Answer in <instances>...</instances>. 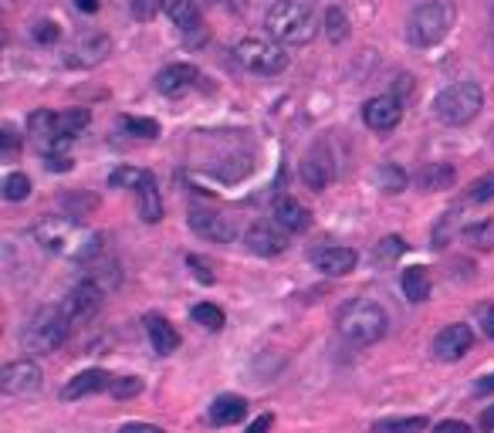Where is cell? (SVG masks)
<instances>
[{"label":"cell","instance_id":"12","mask_svg":"<svg viewBox=\"0 0 494 433\" xmlns=\"http://www.w3.org/2000/svg\"><path fill=\"white\" fill-rule=\"evenodd\" d=\"M108 51H112L108 34H89V38H78L75 45L64 51V64L68 68H95L106 62Z\"/></svg>","mask_w":494,"mask_h":433},{"label":"cell","instance_id":"46","mask_svg":"<svg viewBox=\"0 0 494 433\" xmlns=\"http://www.w3.org/2000/svg\"><path fill=\"white\" fill-rule=\"evenodd\" d=\"M474 393H478V396H488V393H494V372H491V376H481L478 383H474Z\"/></svg>","mask_w":494,"mask_h":433},{"label":"cell","instance_id":"45","mask_svg":"<svg viewBox=\"0 0 494 433\" xmlns=\"http://www.w3.org/2000/svg\"><path fill=\"white\" fill-rule=\"evenodd\" d=\"M119 433H163V427H156V423H125Z\"/></svg>","mask_w":494,"mask_h":433},{"label":"cell","instance_id":"40","mask_svg":"<svg viewBox=\"0 0 494 433\" xmlns=\"http://www.w3.org/2000/svg\"><path fill=\"white\" fill-rule=\"evenodd\" d=\"M45 166L51 173H68L75 166V159L64 153V149H55V153H45Z\"/></svg>","mask_w":494,"mask_h":433},{"label":"cell","instance_id":"26","mask_svg":"<svg viewBox=\"0 0 494 433\" xmlns=\"http://www.w3.org/2000/svg\"><path fill=\"white\" fill-rule=\"evenodd\" d=\"M430 427L427 417H387L372 423V433H423Z\"/></svg>","mask_w":494,"mask_h":433},{"label":"cell","instance_id":"14","mask_svg":"<svg viewBox=\"0 0 494 433\" xmlns=\"http://www.w3.org/2000/svg\"><path fill=\"white\" fill-rule=\"evenodd\" d=\"M197 81H200V68H197V64L176 62V64H166V68L156 75V92L166 95V98H180V95L190 92Z\"/></svg>","mask_w":494,"mask_h":433},{"label":"cell","instance_id":"16","mask_svg":"<svg viewBox=\"0 0 494 433\" xmlns=\"http://www.w3.org/2000/svg\"><path fill=\"white\" fill-rule=\"evenodd\" d=\"M112 383H115V376H108L106 369H85V372H78V376H72V379L64 383L62 396L64 400L95 396V393H106V389H112Z\"/></svg>","mask_w":494,"mask_h":433},{"label":"cell","instance_id":"20","mask_svg":"<svg viewBox=\"0 0 494 433\" xmlns=\"http://www.w3.org/2000/svg\"><path fill=\"white\" fill-rule=\"evenodd\" d=\"M275 224L288 233H305L311 227L309 207H302L294 197H278L275 200Z\"/></svg>","mask_w":494,"mask_h":433},{"label":"cell","instance_id":"3","mask_svg":"<svg viewBox=\"0 0 494 433\" xmlns=\"http://www.w3.org/2000/svg\"><path fill=\"white\" fill-rule=\"evenodd\" d=\"M454 28V0H417L406 17V38L417 47L440 45Z\"/></svg>","mask_w":494,"mask_h":433},{"label":"cell","instance_id":"9","mask_svg":"<svg viewBox=\"0 0 494 433\" xmlns=\"http://www.w3.org/2000/svg\"><path fill=\"white\" fill-rule=\"evenodd\" d=\"M0 389L7 396H28L41 389V366L34 359H14L0 372Z\"/></svg>","mask_w":494,"mask_h":433},{"label":"cell","instance_id":"23","mask_svg":"<svg viewBox=\"0 0 494 433\" xmlns=\"http://www.w3.org/2000/svg\"><path fill=\"white\" fill-rule=\"evenodd\" d=\"M92 123V112L89 108H64V112H55V132H58V140L72 142L81 132V129H89Z\"/></svg>","mask_w":494,"mask_h":433},{"label":"cell","instance_id":"44","mask_svg":"<svg viewBox=\"0 0 494 433\" xmlns=\"http://www.w3.org/2000/svg\"><path fill=\"white\" fill-rule=\"evenodd\" d=\"M271 427H275V413H264V417L254 420V423H251L244 433H268Z\"/></svg>","mask_w":494,"mask_h":433},{"label":"cell","instance_id":"11","mask_svg":"<svg viewBox=\"0 0 494 433\" xmlns=\"http://www.w3.org/2000/svg\"><path fill=\"white\" fill-rule=\"evenodd\" d=\"M163 14L170 17L173 24H176L193 45H200L203 38H207V28H203V14H200V7H197V0H163Z\"/></svg>","mask_w":494,"mask_h":433},{"label":"cell","instance_id":"47","mask_svg":"<svg viewBox=\"0 0 494 433\" xmlns=\"http://www.w3.org/2000/svg\"><path fill=\"white\" fill-rule=\"evenodd\" d=\"M484 433H494V406H488L484 413H481V423H478Z\"/></svg>","mask_w":494,"mask_h":433},{"label":"cell","instance_id":"27","mask_svg":"<svg viewBox=\"0 0 494 433\" xmlns=\"http://www.w3.org/2000/svg\"><path fill=\"white\" fill-rule=\"evenodd\" d=\"M153 173L149 170H136V166H115V170L108 173V186H115V190H140L146 180H149Z\"/></svg>","mask_w":494,"mask_h":433},{"label":"cell","instance_id":"2","mask_svg":"<svg viewBox=\"0 0 494 433\" xmlns=\"http://www.w3.org/2000/svg\"><path fill=\"white\" fill-rule=\"evenodd\" d=\"M264 28L281 45H309L319 34V17L309 0H275L264 14Z\"/></svg>","mask_w":494,"mask_h":433},{"label":"cell","instance_id":"13","mask_svg":"<svg viewBox=\"0 0 494 433\" xmlns=\"http://www.w3.org/2000/svg\"><path fill=\"white\" fill-rule=\"evenodd\" d=\"M403 119V102L393 98V95H379V98H370L362 106V123L370 125L372 132H393Z\"/></svg>","mask_w":494,"mask_h":433},{"label":"cell","instance_id":"43","mask_svg":"<svg viewBox=\"0 0 494 433\" xmlns=\"http://www.w3.org/2000/svg\"><path fill=\"white\" fill-rule=\"evenodd\" d=\"M433 433H474L464 420H444V423H437Z\"/></svg>","mask_w":494,"mask_h":433},{"label":"cell","instance_id":"15","mask_svg":"<svg viewBox=\"0 0 494 433\" xmlns=\"http://www.w3.org/2000/svg\"><path fill=\"white\" fill-rule=\"evenodd\" d=\"M311 264L328 278H342V275H353V267L359 264V254L353 248H319L311 250Z\"/></svg>","mask_w":494,"mask_h":433},{"label":"cell","instance_id":"21","mask_svg":"<svg viewBox=\"0 0 494 433\" xmlns=\"http://www.w3.org/2000/svg\"><path fill=\"white\" fill-rule=\"evenodd\" d=\"M247 417V400L244 396H234V393H224L210 403V423L214 427H234Z\"/></svg>","mask_w":494,"mask_h":433},{"label":"cell","instance_id":"34","mask_svg":"<svg viewBox=\"0 0 494 433\" xmlns=\"http://www.w3.org/2000/svg\"><path fill=\"white\" fill-rule=\"evenodd\" d=\"M464 200H467V203H488V200H494V173H488V176H478L474 183L467 186Z\"/></svg>","mask_w":494,"mask_h":433},{"label":"cell","instance_id":"6","mask_svg":"<svg viewBox=\"0 0 494 433\" xmlns=\"http://www.w3.org/2000/svg\"><path fill=\"white\" fill-rule=\"evenodd\" d=\"M234 58L241 68L247 72H254V75H281L285 68H288V55H285V47L275 45V41H261V38H244V41H237L234 45Z\"/></svg>","mask_w":494,"mask_h":433},{"label":"cell","instance_id":"30","mask_svg":"<svg viewBox=\"0 0 494 433\" xmlns=\"http://www.w3.org/2000/svg\"><path fill=\"white\" fill-rule=\"evenodd\" d=\"M376 183H379V190H387V193H403L406 190V173L396 163H383L376 170Z\"/></svg>","mask_w":494,"mask_h":433},{"label":"cell","instance_id":"42","mask_svg":"<svg viewBox=\"0 0 494 433\" xmlns=\"http://www.w3.org/2000/svg\"><path fill=\"white\" fill-rule=\"evenodd\" d=\"M474 315H478L481 328H484V335L488 339H494V305H478L474 309Z\"/></svg>","mask_w":494,"mask_h":433},{"label":"cell","instance_id":"24","mask_svg":"<svg viewBox=\"0 0 494 433\" xmlns=\"http://www.w3.org/2000/svg\"><path fill=\"white\" fill-rule=\"evenodd\" d=\"M136 200H140V216L146 224H159V220H163V193H159V186H156V176H149V180L136 190Z\"/></svg>","mask_w":494,"mask_h":433},{"label":"cell","instance_id":"4","mask_svg":"<svg viewBox=\"0 0 494 433\" xmlns=\"http://www.w3.org/2000/svg\"><path fill=\"white\" fill-rule=\"evenodd\" d=\"M68 332H72V322L64 318L62 305H47V309H38L31 318H28L21 339H24V349H28V352L47 356V352L62 349L64 339H68Z\"/></svg>","mask_w":494,"mask_h":433},{"label":"cell","instance_id":"41","mask_svg":"<svg viewBox=\"0 0 494 433\" xmlns=\"http://www.w3.org/2000/svg\"><path fill=\"white\" fill-rule=\"evenodd\" d=\"M467 237L478 244V248H494V224H481V227H471Z\"/></svg>","mask_w":494,"mask_h":433},{"label":"cell","instance_id":"18","mask_svg":"<svg viewBox=\"0 0 494 433\" xmlns=\"http://www.w3.org/2000/svg\"><path fill=\"white\" fill-rule=\"evenodd\" d=\"M244 244L254 250V254H261V258H278V254H285V248H288V237L281 231H275L271 224H254V227L244 233Z\"/></svg>","mask_w":494,"mask_h":433},{"label":"cell","instance_id":"1","mask_svg":"<svg viewBox=\"0 0 494 433\" xmlns=\"http://www.w3.org/2000/svg\"><path fill=\"white\" fill-rule=\"evenodd\" d=\"M336 328H339V335L345 345L366 349V345H376V342L387 335L389 315L383 305H376L370 298H355V301H345L339 309Z\"/></svg>","mask_w":494,"mask_h":433},{"label":"cell","instance_id":"39","mask_svg":"<svg viewBox=\"0 0 494 433\" xmlns=\"http://www.w3.org/2000/svg\"><path fill=\"white\" fill-rule=\"evenodd\" d=\"M163 11V0H132V17L136 21H153Z\"/></svg>","mask_w":494,"mask_h":433},{"label":"cell","instance_id":"17","mask_svg":"<svg viewBox=\"0 0 494 433\" xmlns=\"http://www.w3.org/2000/svg\"><path fill=\"white\" fill-rule=\"evenodd\" d=\"M298 176H302V183L309 186V190H325V186L332 183V159L325 153V146H315L305 159H302V166H298Z\"/></svg>","mask_w":494,"mask_h":433},{"label":"cell","instance_id":"22","mask_svg":"<svg viewBox=\"0 0 494 433\" xmlns=\"http://www.w3.org/2000/svg\"><path fill=\"white\" fill-rule=\"evenodd\" d=\"M403 294H406V301H413V305H423L427 298H430V275H427V267L423 264H413V267H406L403 271Z\"/></svg>","mask_w":494,"mask_h":433},{"label":"cell","instance_id":"37","mask_svg":"<svg viewBox=\"0 0 494 433\" xmlns=\"http://www.w3.org/2000/svg\"><path fill=\"white\" fill-rule=\"evenodd\" d=\"M186 267L193 271V278L200 281V284H214V271H210V264L203 261L200 254H186Z\"/></svg>","mask_w":494,"mask_h":433},{"label":"cell","instance_id":"8","mask_svg":"<svg viewBox=\"0 0 494 433\" xmlns=\"http://www.w3.org/2000/svg\"><path fill=\"white\" fill-rule=\"evenodd\" d=\"M471 345H474V332L467 328V325L454 322V325H444L430 342V352L433 359H440V362H457L471 352Z\"/></svg>","mask_w":494,"mask_h":433},{"label":"cell","instance_id":"7","mask_svg":"<svg viewBox=\"0 0 494 433\" xmlns=\"http://www.w3.org/2000/svg\"><path fill=\"white\" fill-rule=\"evenodd\" d=\"M102 301H106V288L95 284L92 278H81L75 288L62 298V311L72 325H85L102 311Z\"/></svg>","mask_w":494,"mask_h":433},{"label":"cell","instance_id":"28","mask_svg":"<svg viewBox=\"0 0 494 433\" xmlns=\"http://www.w3.org/2000/svg\"><path fill=\"white\" fill-rule=\"evenodd\" d=\"M190 318H193L197 325H203L207 332H220V328H224V322H227L224 309H217V305H210V301L193 305V309H190Z\"/></svg>","mask_w":494,"mask_h":433},{"label":"cell","instance_id":"35","mask_svg":"<svg viewBox=\"0 0 494 433\" xmlns=\"http://www.w3.org/2000/svg\"><path fill=\"white\" fill-rule=\"evenodd\" d=\"M115 400H132V396H140L142 393V379L140 376H119L115 383H112V389H108Z\"/></svg>","mask_w":494,"mask_h":433},{"label":"cell","instance_id":"36","mask_svg":"<svg viewBox=\"0 0 494 433\" xmlns=\"http://www.w3.org/2000/svg\"><path fill=\"white\" fill-rule=\"evenodd\" d=\"M0 153H4V159H14L21 153V132L11 123L0 125Z\"/></svg>","mask_w":494,"mask_h":433},{"label":"cell","instance_id":"25","mask_svg":"<svg viewBox=\"0 0 494 433\" xmlns=\"http://www.w3.org/2000/svg\"><path fill=\"white\" fill-rule=\"evenodd\" d=\"M454 180H457V170H454L450 163H433V166H427V170L417 176V186L420 190H427V193H433V190H450Z\"/></svg>","mask_w":494,"mask_h":433},{"label":"cell","instance_id":"10","mask_svg":"<svg viewBox=\"0 0 494 433\" xmlns=\"http://www.w3.org/2000/svg\"><path fill=\"white\" fill-rule=\"evenodd\" d=\"M186 224H190V231L197 233V237H207V241H217V244H231L234 237H237L231 216L207 210V207H190Z\"/></svg>","mask_w":494,"mask_h":433},{"label":"cell","instance_id":"19","mask_svg":"<svg viewBox=\"0 0 494 433\" xmlns=\"http://www.w3.org/2000/svg\"><path fill=\"white\" fill-rule=\"evenodd\" d=\"M142 325H146V335H149V342H153V349L159 356H170V352L180 349V332H176L170 325V318H163L159 311H149V315L142 318Z\"/></svg>","mask_w":494,"mask_h":433},{"label":"cell","instance_id":"32","mask_svg":"<svg viewBox=\"0 0 494 433\" xmlns=\"http://www.w3.org/2000/svg\"><path fill=\"white\" fill-rule=\"evenodd\" d=\"M31 197V180H28V173H7V180H4V200L11 203H21Z\"/></svg>","mask_w":494,"mask_h":433},{"label":"cell","instance_id":"38","mask_svg":"<svg viewBox=\"0 0 494 433\" xmlns=\"http://www.w3.org/2000/svg\"><path fill=\"white\" fill-rule=\"evenodd\" d=\"M31 34H34V41H38V45H55V41L62 38V28H58L55 21H38Z\"/></svg>","mask_w":494,"mask_h":433},{"label":"cell","instance_id":"31","mask_svg":"<svg viewBox=\"0 0 494 433\" xmlns=\"http://www.w3.org/2000/svg\"><path fill=\"white\" fill-rule=\"evenodd\" d=\"M403 250H406V241H403V237H396V233H389V237H383V241L372 248V261H376V264H393L403 254Z\"/></svg>","mask_w":494,"mask_h":433},{"label":"cell","instance_id":"33","mask_svg":"<svg viewBox=\"0 0 494 433\" xmlns=\"http://www.w3.org/2000/svg\"><path fill=\"white\" fill-rule=\"evenodd\" d=\"M123 129L136 140H156L159 136V123L156 119H142V115H125Z\"/></svg>","mask_w":494,"mask_h":433},{"label":"cell","instance_id":"5","mask_svg":"<svg viewBox=\"0 0 494 433\" xmlns=\"http://www.w3.org/2000/svg\"><path fill=\"white\" fill-rule=\"evenodd\" d=\"M484 108V92L478 81H457L433 98V115L444 125H467L474 123Z\"/></svg>","mask_w":494,"mask_h":433},{"label":"cell","instance_id":"48","mask_svg":"<svg viewBox=\"0 0 494 433\" xmlns=\"http://www.w3.org/2000/svg\"><path fill=\"white\" fill-rule=\"evenodd\" d=\"M78 11H85V14H95L98 11V0H75Z\"/></svg>","mask_w":494,"mask_h":433},{"label":"cell","instance_id":"29","mask_svg":"<svg viewBox=\"0 0 494 433\" xmlns=\"http://www.w3.org/2000/svg\"><path fill=\"white\" fill-rule=\"evenodd\" d=\"M322 28H325V38L342 45L349 38V17L342 14L339 7H325V17H322Z\"/></svg>","mask_w":494,"mask_h":433}]
</instances>
